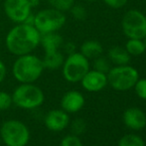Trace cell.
Returning <instances> with one entry per match:
<instances>
[{"label":"cell","instance_id":"3957f363","mask_svg":"<svg viewBox=\"0 0 146 146\" xmlns=\"http://www.w3.org/2000/svg\"><path fill=\"white\" fill-rule=\"evenodd\" d=\"M12 100L15 106L24 110H34L43 104L45 96L38 86L32 84H21L14 90Z\"/></svg>","mask_w":146,"mask_h":146},{"label":"cell","instance_id":"277c9868","mask_svg":"<svg viewBox=\"0 0 146 146\" xmlns=\"http://www.w3.org/2000/svg\"><path fill=\"white\" fill-rule=\"evenodd\" d=\"M67 17L65 13L50 7L38 11L34 14L33 25L41 35L58 32L65 26Z\"/></svg>","mask_w":146,"mask_h":146},{"label":"cell","instance_id":"484cf974","mask_svg":"<svg viewBox=\"0 0 146 146\" xmlns=\"http://www.w3.org/2000/svg\"><path fill=\"white\" fill-rule=\"evenodd\" d=\"M72 131L75 135H80L86 130V122L81 118L75 119L72 122Z\"/></svg>","mask_w":146,"mask_h":146},{"label":"cell","instance_id":"52a82bcc","mask_svg":"<svg viewBox=\"0 0 146 146\" xmlns=\"http://www.w3.org/2000/svg\"><path fill=\"white\" fill-rule=\"evenodd\" d=\"M90 71V60L80 52L68 55L62 66V73L69 83L81 82L84 76Z\"/></svg>","mask_w":146,"mask_h":146},{"label":"cell","instance_id":"9a60e30c","mask_svg":"<svg viewBox=\"0 0 146 146\" xmlns=\"http://www.w3.org/2000/svg\"><path fill=\"white\" fill-rule=\"evenodd\" d=\"M64 61H65V56L60 50L45 53L44 57L42 58V62L45 69L52 70V71L62 68Z\"/></svg>","mask_w":146,"mask_h":146},{"label":"cell","instance_id":"9c48e42d","mask_svg":"<svg viewBox=\"0 0 146 146\" xmlns=\"http://www.w3.org/2000/svg\"><path fill=\"white\" fill-rule=\"evenodd\" d=\"M122 31L128 39H143L146 36V16L138 10H129L121 21Z\"/></svg>","mask_w":146,"mask_h":146},{"label":"cell","instance_id":"30bf717a","mask_svg":"<svg viewBox=\"0 0 146 146\" xmlns=\"http://www.w3.org/2000/svg\"><path fill=\"white\" fill-rule=\"evenodd\" d=\"M83 88L88 92H96L104 90L108 85L106 74L96 70H90L81 80Z\"/></svg>","mask_w":146,"mask_h":146},{"label":"cell","instance_id":"f1b7e54d","mask_svg":"<svg viewBox=\"0 0 146 146\" xmlns=\"http://www.w3.org/2000/svg\"><path fill=\"white\" fill-rule=\"evenodd\" d=\"M6 74H7L6 65L0 60V84L4 81V79H5V77H6Z\"/></svg>","mask_w":146,"mask_h":146},{"label":"cell","instance_id":"2e32d148","mask_svg":"<svg viewBox=\"0 0 146 146\" xmlns=\"http://www.w3.org/2000/svg\"><path fill=\"white\" fill-rule=\"evenodd\" d=\"M108 58L110 63L114 64L115 66H123L128 65L130 62L131 56L128 54L125 48L119 46H114L110 49L108 54Z\"/></svg>","mask_w":146,"mask_h":146},{"label":"cell","instance_id":"ba28073f","mask_svg":"<svg viewBox=\"0 0 146 146\" xmlns=\"http://www.w3.org/2000/svg\"><path fill=\"white\" fill-rule=\"evenodd\" d=\"M33 8L30 0H4L3 3L6 17L15 24L28 23L33 25Z\"/></svg>","mask_w":146,"mask_h":146},{"label":"cell","instance_id":"5bb4252c","mask_svg":"<svg viewBox=\"0 0 146 146\" xmlns=\"http://www.w3.org/2000/svg\"><path fill=\"white\" fill-rule=\"evenodd\" d=\"M64 39L58 32L47 33L41 35L40 45L44 49V53L58 51L63 47Z\"/></svg>","mask_w":146,"mask_h":146},{"label":"cell","instance_id":"f546056e","mask_svg":"<svg viewBox=\"0 0 146 146\" xmlns=\"http://www.w3.org/2000/svg\"><path fill=\"white\" fill-rule=\"evenodd\" d=\"M30 2H31V4H32L33 7H37V6L42 2V0H30Z\"/></svg>","mask_w":146,"mask_h":146},{"label":"cell","instance_id":"7402d4cb","mask_svg":"<svg viewBox=\"0 0 146 146\" xmlns=\"http://www.w3.org/2000/svg\"><path fill=\"white\" fill-rule=\"evenodd\" d=\"M70 12H71L74 19L78 20V21H83V20H85L88 15L86 7L81 5V4H74L73 7L70 9Z\"/></svg>","mask_w":146,"mask_h":146},{"label":"cell","instance_id":"ffe728a7","mask_svg":"<svg viewBox=\"0 0 146 146\" xmlns=\"http://www.w3.org/2000/svg\"><path fill=\"white\" fill-rule=\"evenodd\" d=\"M48 2L50 4V7L64 13L70 11V9L75 4V0H48Z\"/></svg>","mask_w":146,"mask_h":146},{"label":"cell","instance_id":"8992f818","mask_svg":"<svg viewBox=\"0 0 146 146\" xmlns=\"http://www.w3.org/2000/svg\"><path fill=\"white\" fill-rule=\"evenodd\" d=\"M106 77L108 84H110L112 88L119 92L132 88L139 79L137 70L128 65L115 66L114 68H111L106 74Z\"/></svg>","mask_w":146,"mask_h":146},{"label":"cell","instance_id":"83f0119b","mask_svg":"<svg viewBox=\"0 0 146 146\" xmlns=\"http://www.w3.org/2000/svg\"><path fill=\"white\" fill-rule=\"evenodd\" d=\"M63 47H64L65 52L67 53V55H70V54H72V53L76 52V46H75V44L72 42H68V43H66V44L64 43Z\"/></svg>","mask_w":146,"mask_h":146},{"label":"cell","instance_id":"7a4b0ae2","mask_svg":"<svg viewBox=\"0 0 146 146\" xmlns=\"http://www.w3.org/2000/svg\"><path fill=\"white\" fill-rule=\"evenodd\" d=\"M44 70L42 59L31 53L16 58L12 65V75L20 84H32L40 79Z\"/></svg>","mask_w":146,"mask_h":146},{"label":"cell","instance_id":"4fadbf2b","mask_svg":"<svg viewBox=\"0 0 146 146\" xmlns=\"http://www.w3.org/2000/svg\"><path fill=\"white\" fill-rule=\"evenodd\" d=\"M123 122L132 130H140L146 126V114L138 108H129L123 113Z\"/></svg>","mask_w":146,"mask_h":146},{"label":"cell","instance_id":"cb8c5ba5","mask_svg":"<svg viewBox=\"0 0 146 146\" xmlns=\"http://www.w3.org/2000/svg\"><path fill=\"white\" fill-rule=\"evenodd\" d=\"M60 146H83V143L78 135L71 134L67 135L62 139Z\"/></svg>","mask_w":146,"mask_h":146},{"label":"cell","instance_id":"603a6c76","mask_svg":"<svg viewBox=\"0 0 146 146\" xmlns=\"http://www.w3.org/2000/svg\"><path fill=\"white\" fill-rule=\"evenodd\" d=\"M13 104L12 96L8 92L0 90V111L7 110Z\"/></svg>","mask_w":146,"mask_h":146},{"label":"cell","instance_id":"ac0fdd59","mask_svg":"<svg viewBox=\"0 0 146 146\" xmlns=\"http://www.w3.org/2000/svg\"><path fill=\"white\" fill-rule=\"evenodd\" d=\"M125 50L130 56H139L145 52L143 39H128L125 44Z\"/></svg>","mask_w":146,"mask_h":146},{"label":"cell","instance_id":"4316f807","mask_svg":"<svg viewBox=\"0 0 146 146\" xmlns=\"http://www.w3.org/2000/svg\"><path fill=\"white\" fill-rule=\"evenodd\" d=\"M104 3L114 9H119L127 3V0H104Z\"/></svg>","mask_w":146,"mask_h":146},{"label":"cell","instance_id":"44dd1931","mask_svg":"<svg viewBox=\"0 0 146 146\" xmlns=\"http://www.w3.org/2000/svg\"><path fill=\"white\" fill-rule=\"evenodd\" d=\"M94 70L98 72H102V73L108 74L111 68H110V61L108 58L104 56H98L96 59H94Z\"/></svg>","mask_w":146,"mask_h":146},{"label":"cell","instance_id":"1f68e13d","mask_svg":"<svg viewBox=\"0 0 146 146\" xmlns=\"http://www.w3.org/2000/svg\"><path fill=\"white\" fill-rule=\"evenodd\" d=\"M85 1H87V2H94V1H96V0H85Z\"/></svg>","mask_w":146,"mask_h":146},{"label":"cell","instance_id":"d4e9b609","mask_svg":"<svg viewBox=\"0 0 146 146\" xmlns=\"http://www.w3.org/2000/svg\"><path fill=\"white\" fill-rule=\"evenodd\" d=\"M133 88L137 96L146 100V79H138Z\"/></svg>","mask_w":146,"mask_h":146},{"label":"cell","instance_id":"4dcf8cb0","mask_svg":"<svg viewBox=\"0 0 146 146\" xmlns=\"http://www.w3.org/2000/svg\"><path fill=\"white\" fill-rule=\"evenodd\" d=\"M143 43H144V46H145V50H146V36L143 38Z\"/></svg>","mask_w":146,"mask_h":146},{"label":"cell","instance_id":"5b68a950","mask_svg":"<svg viewBox=\"0 0 146 146\" xmlns=\"http://www.w3.org/2000/svg\"><path fill=\"white\" fill-rule=\"evenodd\" d=\"M0 136L6 146H26L30 140V131L22 121L10 119L1 125Z\"/></svg>","mask_w":146,"mask_h":146},{"label":"cell","instance_id":"7c38bea8","mask_svg":"<svg viewBox=\"0 0 146 146\" xmlns=\"http://www.w3.org/2000/svg\"><path fill=\"white\" fill-rule=\"evenodd\" d=\"M85 106V98L78 90H69L61 100L62 110L68 113H75L82 110Z\"/></svg>","mask_w":146,"mask_h":146},{"label":"cell","instance_id":"8fae6325","mask_svg":"<svg viewBox=\"0 0 146 146\" xmlns=\"http://www.w3.org/2000/svg\"><path fill=\"white\" fill-rule=\"evenodd\" d=\"M44 123L49 130L62 131L70 124V117L65 110H52L46 114Z\"/></svg>","mask_w":146,"mask_h":146},{"label":"cell","instance_id":"6da1fadb","mask_svg":"<svg viewBox=\"0 0 146 146\" xmlns=\"http://www.w3.org/2000/svg\"><path fill=\"white\" fill-rule=\"evenodd\" d=\"M41 34L28 23L16 24L5 37V47L8 52L18 57L31 54L40 46Z\"/></svg>","mask_w":146,"mask_h":146},{"label":"cell","instance_id":"e0dca14e","mask_svg":"<svg viewBox=\"0 0 146 146\" xmlns=\"http://www.w3.org/2000/svg\"><path fill=\"white\" fill-rule=\"evenodd\" d=\"M104 52V48L100 42L96 40H88L82 44L80 53L83 54L87 59H96V57L100 56Z\"/></svg>","mask_w":146,"mask_h":146},{"label":"cell","instance_id":"d6986e66","mask_svg":"<svg viewBox=\"0 0 146 146\" xmlns=\"http://www.w3.org/2000/svg\"><path fill=\"white\" fill-rule=\"evenodd\" d=\"M118 146H145V143L138 135L126 134L119 139Z\"/></svg>","mask_w":146,"mask_h":146}]
</instances>
